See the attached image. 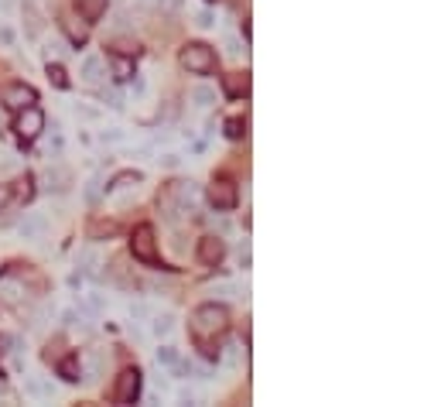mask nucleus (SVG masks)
<instances>
[{
	"label": "nucleus",
	"mask_w": 441,
	"mask_h": 407,
	"mask_svg": "<svg viewBox=\"0 0 441 407\" xmlns=\"http://www.w3.org/2000/svg\"><path fill=\"white\" fill-rule=\"evenodd\" d=\"M226 134H230L233 140H240V137L247 134V123H243L240 116H233V120H226Z\"/></svg>",
	"instance_id": "obj_29"
},
{
	"label": "nucleus",
	"mask_w": 441,
	"mask_h": 407,
	"mask_svg": "<svg viewBox=\"0 0 441 407\" xmlns=\"http://www.w3.org/2000/svg\"><path fill=\"white\" fill-rule=\"evenodd\" d=\"M99 140H103V144H123V140H127V130L106 127V130H99Z\"/></svg>",
	"instance_id": "obj_23"
},
{
	"label": "nucleus",
	"mask_w": 441,
	"mask_h": 407,
	"mask_svg": "<svg viewBox=\"0 0 441 407\" xmlns=\"http://www.w3.org/2000/svg\"><path fill=\"white\" fill-rule=\"evenodd\" d=\"M0 41L11 45V41H14V31H11V28H0Z\"/></svg>",
	"instance_id": "obj_40"
},
{
	"label": "nucleus",
	"mask_w": 441,
	"mask_h": 407,
	"mask_svg": "<svg viewBox=\"0 0 441 407\" xmlns=\"http://www.w3.org/2000/svg\"><path fill=\"white\" fill-rule=\"evenodd\" d=\"M62 52H65V48H62V41H58V38H48V41H45V58H48V62H52V58H58Z\"/></svg>",
	"instance_id": "obj_31"
},
{
	"label": "nucleus",
	"mask_w": 441,
	"mask_h": 407,
	"mask_svg": "<svg viewBox=\"0 0 441 407\" xmlns=\"http://www.w3.org/2000/svg\"><path fill=\"white\" fill-rule=\"evenodd\" d=\"M24 390H28V397H35V401H45V397H52V394H55V387H52L48 380H41V377H28Z\"/></svg>",
	"instance_id": "obj_15"
},
{
	"label": "nucleus",
	"mask_w": 441,
	"mask_h": 407,
	"mask_svg": "<svg viewBox=\"0 0 441 407\" xmlns=\"http://www.w3.org/2000/svg\"><path fill=\"white\" fill-rule=\"evenodd\" d=\"M110 69H113L116 82H130L134 79V58L127 55H110Z\"/></svg>",
	"instance_id": "obj_13"
},
{
	"label": "nucleus",
	"mask_w": 441,
	"mask_h": 407,
	"mask_svg": "<svg viewBox=\"0 0 441 407\" xmlns=\"http://www.w3.org/2000/svg\"><path fill=\"white\" fill-rule=\"evenodd\" d=\"M189 99H192L199 110H209V106H216L219 93H216V86H209V82H195L192 93H189Z\"/></svg>",
	"instance_id": "obj_11"
},
{
	"label": "nucleus",
	"mask_w": 441,
	"mask_h": 407,
	"mask_svg": "<svg viewBox=\"0 0 441 407\" xmlns=\"http://www.w3.org/2000/svg\"><path fill=\"white\" fill-rule=\"evenodd\" d=\"M174 401H178V404H195V401H199V394H195L192 387H178V390H174Z\"/></svg>",
	"instance_id": "obj_30"
},
{
	"label": "nucleus",
	"mask_w": 441,
	"mask_h": 407,
	"mask_svg": "<svg viewBox=\"0 0 441 407\" xmlns=\"http://www.w3.org/2000/svg\"><path fill=\"white\" fill-rule=\"evenodd\" d=\"M212 24H216V21H212V11H202V14H199V28H212Z\"/></svg>",
	"instance_id": "obj_38"
},
{
	"label": "nucleus",
	"mask_w": 441,
	"mask_h": 407,
	"mask_svg": "<svg viewBox=\"0 0 441 407\" xmlns=\"http://www.w3.org/2000/svg\"><path fill=\"white\" fill-rule=\"evenodd\" d=\"M58 373H62V377H65L69 384H76L79 377H82V367H79L76 359L69 356V359H62V363H58Z\"/></svg>",
	"instance_id": "obj_20"
},
{
	"label": "nucleus",
	"mask_w": 441,
	"mask_h": 407,
	"mask_svg": "<svg viewBox=\"0 0 441 407\" xmlns=\"http://www.w3.org/2000/svg\"><path fill=\"white\" fill-rule=\"evenodd\" d=\"M103 96H106V93H103ZM106 103H110L113 110H123V103H120V93H110V96H106Z\"/></svg>",
	"instance_id": "obj_39"
},
{
	"label": "nucleus",
	"mask_w": 441,
	"mask_h": 407,
	"mask_svg": "<svg viewBox=\"0 0 441 407\" xmlns=\"http://www.w3.org/2000/svg\"><path fill=\"white\" fill-rule=\"evenodd\" d=\"M209 4H216V0H209Z\"/></svg>",
	"instance_id": "obj_42"
},
{
	"label": "nucleus",
	"mask_w": 441,
	"mask_h": 407,
	"mask_svg": "<svg viewBox=\"0 0 441 407\" xmlns=\"http://www.w3.org/2000/svg\"><path fill=\"white\" fill-rule=\"evenodd\" d=\"M223 359H226V367H236V363H240V346H236V342H230V346H226V352H223Z\"/></svg>",
	"instance_id": "obj_33"
},
{
	"label": "nucleus",
	"mask_w": 441,
	"mask_h": 407,
	"mask_svg": "<svg viewBox=\"0 0 441 407\" xmlns=\"http://www.w3.org/2000/svg\"><path fill=\"white\" fill-rule=\"evenodd\" d=\"M140 397V373L137 369H123L116 377V387H113V401L116 404H134Z\"/></svg>",
	"instance_id": "obj_5"
},
{
	"label": "nucleus",
	"mask_w": 441,
	"mask_h": 407,
	"mask_svg": "<svg viewBox=\"0 0 441 407\" xmlns=\"http://www.w3.org/2000/svg\"><path fill=\"white\" fill-rule=\"evenodd\" d=\"M209 294L212 298H219V301H230V298H243V288L233 284V281H223V284H212Z\"/></svg>",
	"instance_id": "obj_17"
},
{
	"label": "nucleus",
	"mask_w": 441,
	"mask_h": 407,
	"mask_svg": "<svg viewBox=\"0 0 441 407\" xmlns=\"http://www.w3.org/2000/svg\"><path fill=\"white\" fill-rule=\"evenodd\" d=\"M99 373H103V359H99V352H89V356H86V377L96 380Z\"/></svg>",
	"instance_id": "obj_24"
},
{
	"label": "nucleus",
	"mask_w": 441,
	"mask_h": 407,
	"mask_svg": "<svg viewBox=\"0 0 441 407\" xmlns=\"http://www.w3.org/2000/svg\"><path fill=\"white\" fill-rule=\"evenodd\" d=\"M99 185H103V182H99V174H93V178H89V182H86V202H99V192H103V189H99Z\"/></svg>",
	"instance_id": "obj_28"
},
{
	"label": "nucleus",
	"mask_w": 441,
	"mask_h": 407,
	"mask_svg": "<svg viewBox=\"0 0 441 407\" xmlns=\"http://www.w3.org/2000/svg\"><path fill=\"white\" fill-rule=\"evenodd\" d=\"M79 76H82L86 86H99V82H103V58H99V55H86L82 69H79Z\"/></svg>",
	"instance_id": "obj_12"
},
{
	"label": "nucleus",
	"mask_w": 441,
	"mask_h": 407,
	"mask_svg": "<svg viewBox=\"0 0 441 407\" xmlns=\"http://www.w3.org/2000/svg\"><path fill=\"white\" fill-rule=\"evenodd\" d=\"M226 52H230L233 58H240V52H243V45H240L236 38H226Z\"/></svg>",
	"instance_id": "obj_37"
},
{
	"label": "nucleus",
	"mask_w": 441,
	"mask_h": 407,
	"mask_svg": "<svg viewBox=\"0 0 441 407\" xmlns=\"http://www.w3.org/2000/svg\"><path fill=\"white\" fill-rule=\"evenodd\" d=\"M157 165H161V168H178V165H182V157L174 155V151H164V155L157 157Z\"/></svg>",
	"instance_id": "obj_32"
},
{
	"label": "nucleus",
	"mask_w": 441,
	"mask_h": 407,
	"mask_svg": "<svg viewBox=\"0 0 441 407\" xmlns=\"http://www.w3.org/2000/svg\"><path fill=\"white\" fill-rule=\"evenodd\" d=\"M230 329V311L223 308V305H199L192 311V332L195 339H212V335H223V332Z\"/></svg>",
	"instance_id": "obj_1"
},
{
	"label": "nucleus",
	"mask_w": 441,
	"mask_h": 407,
	"mask_svg": "<svg viewBox=\"0 0 441 407\" xmlns=\"http://www.w3.org/2000/svg\"><path fill=\"white\" fill-rule=\"evenodd\" d=\"M178 62H182V69L189 76H209L212 69H216V52H212L209 45H202V41H192V45L182 48Z\"/></svg>",
	"instance_id": "obj_2"
},
{
	"label": "nucleus",
	"mask_w": 441,
	"mask_h": 407,
	"mask_svg": "<svg viewBox=\"0 0 441 407\" xmlns=\"http://www.w3.org/2000/svg\"><path fill=\"white\" fill-rule=\"evenodd\" d=\"M209 202H212V209H233L240 202V192H236V185H233L230 178H216L209 185Z\"/></svg>",
	"instance_id": "obj_6"
},
{
	"label": "nucleus",
	"mask_w": 441,
	"mask_h": 407,
	"mask_svg": "<svg viewBox=\"0 0 441 407\" xmlns=\"http://www.w3.org/2000/svg\"><path fill=\"white\" fill-rule=\"evenodd\" d=\"M247 89H250V79L247 76H240V72L226 76V93H230V96H247Z\"/></svg>",
	"instance_id": "obj_19"
},
{
	"label": "nucleus",
	"mask_w": 441,
	"mask_h": 407,
	"mask_svg": "<svg viewBox=\"0 0 441 407\" xmlns=\"http://www.w3.org/2000/svg\"><path fill=\"white\" fill-rule=\"evenodd\" d=\"M72 110H76V116H82V120H99V110H93V106H82V103H76Z\"/></svg>",
	"instance_id": "obj_34"
},
{
	"label": "nucleus",
	"mask_w": 441,
	"mask_h": 407,
	"mask_svg": "<svg viewBox=\"0 0 441 407\" xmlns=\"http://www.w3.org/2000/svg\"><path fill=\"white\" fill-rule=\"evenodd\" d=\"M62 24H65V35H69L72 45H86V38H89V21L82 18V14H72V18H65Z\"/></svg>",
	"instance_id": "obj_10"
},
{
	"label": "nucleus",
	"mask_w": 441,
	"mask_h": 407,
	"mask_svg": "<svg viewBox=\"0 0 441 407\" xmlns=\"http://www.w3.org/2000/svg\"><path fill=\"white\" fill-rule=\"evenodd\" d=\"M79 271H82V274H96V253L82 250V257H79Z\"/></svg>",
	"instance_id": "obj_27"
},
{
	"label": "nucleus",
	"mask_w": 441,
	"mask_h": 407,
	"mask_svg": "<svg viewBox=\"0 0 441 407\" xmlns=\"http://www.w3.org/2000/svg\"><path fill=\"white\" fill-rule=\"evenodd\" d=\"M130 253L144 264H157V243H154V230L151 226H137L130 236Z\"/></svg>",
	"instance_id": "obj_4"
},
{
	"label": "nucleus",
	"mask_w": 441,
	"mask_h": 407,
	"mask_svg": "<svg viewBox=\"0 0 441 407\" xmlns=\"http://www.w3.org/2000/svg\"><path fill=\"white\" fill-rule=\"evenodd\" d=\"M178 359H182V356H178V349H174V346H161V349H157V363H164V367H174Z\"/></svg>",
	"instance_id": "obj_26"
},
{
	"label": "nucleus",
	"mask_w": 441,
	"mask_h": 407,
	"mask_svg": "<svg viewBox=\"0 0 441 407\" xmlns=\"http://www.w3.org/2000/svg\"><path fill=\"white\" fill-rule=\"evenodd\" d=\"M223 257H226V243H223L219 236H206V240H199V260H202L206 267H216Z\"/></svg>",
	"instance_id": "obj_8"
},
{
	"label": "nucleus",
	"mask_w": 441,
	"mask_h": 407,
	"mask_svg": "<svg viewBox=\"0 0 441 407\" xmlns=\"http://www.w3.org/2000/svg\"><path fill=\"white\" fill-rule=\"evenodd\" d=\"M0 7H4V11H11V7H14V0H0Z\"/></svg>",
	"instance_id": "obj_41"
},
{
	"label": "nucleus",
	"mask_w": 441,
	"mask_h": 407,
	"mask_svg": "<svg viewBox=\"0 0 441 407\" xmlns=\"http://www.w3.org/2000/svg\"><path fill=\"white\" fill-rule=\"evenodd\" d=\"M45 182H48V189L62 192V189H65V182H69V172H62V168H48V172H45Z\"/></svg>",
	"instance_id": "obj_21"
},
{
	"label": "nucleus",
	"mask_w": 441,
	"mask_h": 407,
	"mask_svg": "<svg viewBox=\"0 0 441 407\" xmlns=\"http://www.w3.org/2000/svg\"><path fill=\"white\" fill-rule=\"evenodd\" d=\"M79 14L86 21H99L106 14V0H79Z\"/></svg>",
	"instance_id": "obj_16"
},
{
	"label": "nucleus",
	"mask_w": 441,
	"mask_h": 407,
	"mask_svg": "<svg viewBox=\"0 0 441 407\" xmlns=\"http://www.w3.org/2000/svg\"><path fill=\"white\" fill-rule=\"evenodd\" d=\"M134 96H147V79L134 72Z\"/></svg>",
	"instance_id": "obj_36"
},
{
	"label": "nucleus",
	"mask_w": 441,
	"mask_h": 407,
	"mask_svg": "<svg viewBox=\"0 0 441 407\" xmlns=\"http://www.w3.org/2000/svg\"><path fill=\"white\" fill-rule=\"evenodd\" d=\"M35 89L31 86H24V82H11L7 89H4V103L11 106V110H24V106H35Z\"/></svg>",
	"instance_id": "obj_7"
},
{
	"label": "nucleus",
	"mask_w": 441,
	"mask_h": 407,
	"mask_svg": "<svg viewBox=\"0 0 441 407\" xmlns=\"http://www.w3.org/2000/svg\"><path fill=\"white\" fill-rule=\"evenodd\" d=\"M151 332L157 339H168L174 332V315H154L151 318Z\"/></svg>",
	"instance_id": "obj_18"
},
{
	"label": "nucleus",
	"mask_w": 441,
	"mask_h": 407,
	"mask_svg": "<svg viewBox=\"0 0 441 407\" xmlns=\"http://www.w3.org/2000/svg\"><path fill=\"white\" fill-rule=\"evenodd\" d=\"M48 79H52V86H58V89H69V76H65L62 65H52V62H48Z\"/></svg>",
	"instance_id": "obj_22"
},
{
	"label": "nucleus",
	"mask_w": 441,
	"mask_h": 407,
	"mask_svg": "<svg viewBox=\"0 0 441 407\" xmlns=\"http://www.w3.org/2000/svg\"><path fill=\"white\" fill-rule=\"evenodd\" d=\"M14 130L24 144H31V140H38V134L45 130V113H41L38 106H24L14 120Z\"/></svg>",
	"instance_id": "obj_3"
},
{
	"label": "nucleus",
	"mask_w": 441,
	"mask_h": 407,
	"mask_svg": "<svg viewBox=\"0 0 441 407\" xmlns=\"http://www.w3.org/2000/svg\"><path fill=\"white\" fill-rule=\"evenodd\" d=\"M11 199H14V189H11V185H4V182H0V213H4V209H7V206H11Z\"/></svg>",
	"instance_id": "obj_35"
},
{
	"label": "nucleus",
	"mask_w": 441,
	"mask_h": 407,
	"mask_svg": "<svg viewBox=\"0 0 441 407\" xmlns=\"http://www.w3.org/2000/svg\"><path fill=\"white\" fill-rule=\"evenodd\" d=\"M127 315H130V322H144V318H147V315H151V308H147V305H144V301H130V308H127Z\"/></svg>",
	"instance_id": "obj_25"
},
{
	"label": "nucleus",
	"mask_w": 441,
	"mask_h": 407,
	"mask_svg": "<svg viewBox=\"0 0 441 407\" xmlns=\"http://www.w3.org/2000/svg\"><path fill=\"white\" fill-rule=\"evenodd\" d=\"M45 230H48V219H45L41 213H28L24 219H21V226H18L21 240H41Z\"/></svg>",
	"instance_id": "obj_9"
},
{
	"label": "nucleus",
	"mask_w": 441,
	"mask_h": 407,
	"mask_svg": "<svg viewBox=\"0 0 441 407\" xmlns=\"http://www.w3.org/2000/svg\"><path fill=\"white\" fill-rule=\"evenodd\" d=\"M140 182H144V174H140V172H123V174H116L113 182L106 185V192L116 195V192H123V189H137Z\"/></svg>",
	"instance_id": "obj_14"
}]
</instances>
